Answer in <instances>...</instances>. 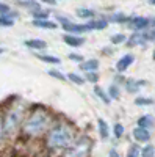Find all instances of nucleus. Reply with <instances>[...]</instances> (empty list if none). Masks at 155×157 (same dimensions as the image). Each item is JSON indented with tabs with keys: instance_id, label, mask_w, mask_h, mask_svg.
Here are the masks:
<instances>
[{
	"instance_id": "1",
	"label": "nucleus",
	"mask_w": 155,
	"mask_h": 157,
	"mask_svg": "<svg viewBox=\"0 0 155 157\" xmlns=\"http://www.w3.org/2000/svg\"><path fill=\"white\" fill-rule=\"evenodd\" d=\"M57 118L58 116L46 105H41V104L30 105L27 116H25L22 127H20L19 140L41 141L42 137L47 134V130L50 129V126L55 123Z\"/></svg>"
},
{
	"instance_id": "2",
	"label": "nucleus",
	"mask_w": 155,
	"mask_h": 157,
	"mask_svg": "<svg viewBox=\"0 0 155 157\" xmlns=\"http://www.w3.org/2000/svg\"><path fill=\"white\" fill-rule=\"evenodd\" d=\"M80 132L74 123L64 120V118H57L55 123L50 126L47 134L41 140L42 149L47 154L60 157L63 151H66L72 145V141L77 138Z\"/></svg>"
},
{
	"instance_id": "3",
	"label": "nucleus",
	"mask_w": 155,
	"mask_h": 157,
	"mask_svg": "<svg viewBox=\"0 0 155 157\" xmlns=\"http://www.w3.org/2000/svg\"><path fill=\"white\" fill-rule=\"evenodd\" d=\"M2 107V116H3V127H5V135L8 143H14L16 140H19L20 135V127L22 123L27 116V112L30 109V104L19 98L14 96L8 99Z\"/></svg>"
},
{
	"instance_id": "4",
	"label": "nucleus",
	"mask_w": 155,
	"mask_h": 157,
	"mask_svg": "<svg viewBox=\"0 0 155 157\" xmlns=\"http://www.w3.org/2000/svg\"><path fill=\"white\" fill-rule=\"evenodd\" d=\"M93 146L94 143L91 137L86 134H79L72 145L66 151H63L60 157H91Z\"/></svg>"
},
{
	"instance_id": "5",
	"label": "nucleus",
	"mask_w": 155,
	"mask_h": 157,
	"mask_svg": "<svg viewBox=\"0 0 155 157\" xmlns=\"http://www.w3.org/2000/svg\"><path fill=\"white\" fill-rule=\"evenodd\" d=\"M127 27L132 32H146L152 27V19L146 16H130V21L127 22Z\"/></svg>"
},
{
	"instance_id": "6",
	"label": "nucleus",
	"mask_w": 155,
	"mask_h": 157,
	"mask_svg": "<svg viewBox=\"0 0 155 157\" xmlns=\"http://www.w3.org/2000/svg\"><path fill=\"white\" fill-rule=\"evenodd\" d=\"M61 29H63L64 33H71V35H83V33L89 32L86 22H74L72 19L68 24L61 25Z\"/></svg>"
},
{
	"instance_id": "7",
	"label": "nucleus",
	"mask_w": 155,
	"mask_h": 157,
	"mask_svg": "<svg viewBox=\"0 0 155 157\" xmlns=\"http://www.w3.org/2000/svg\"><path fill=\"white\" fill-rule=\"evenodd\" d=\"M132 137H133V141L138 143V145H147L150 143V138H152V134L149 129H143V127H133L132 130Z\"/></svg>"
},
{
	"instance_id": "8",
	"label": "nucleus",
	"mask_w": 155,
	"mask_h": 157,
	"mask_svg": "<svg viewBox=\"0 0 155 157\" xmlns=\"http://www.w3.org/2000/svg\"><path fill=\"white\" fill-rule=\"evenodd\" d=\"M24 46L27 47L28 50L35 52V54H41V52H44L47 49V43L44 41V39H41V38H28V39H25Z\"/></svg>"
},
{
	"instance_id": "9",
	"label": "nucleus",
	"mask_w": 155,
	"mask_h": 157,
	"mask_svg": "<svg viewBox=\"0 0 155 157\" xmlns=\"http://www.w3.org/2000/svg\"><path fill=\"white\" fill-rule=\"evenodd\" d=\"M63 43L66 44L68 47H74V49H79L86 43V38L82 35H71V33H64L63 35Z\"/></svg>"
},
{
	"instance_id": "10",
	"label": "nucleus",
	"mask_w": 155,
	"mask_h": 157,
	"mask_svg": "<svg viewBox=\"0 0 155 157\" xmlns=\"http://www.w3.org/2000/svg\"><path fill=\"white\" fill-rule=\"evenodd\" d=\"M125 44L128 47H144L147 44V39L144 36V32H132V35H128Z\"/></svg>"
},
{
	"instance_id": "11",
	"label": "nucleus",
	"mask_w": 155,
	"mask_h": 157,
	"mask_svg": "<svg viewBox=\"0 0 155 157\" xmlns=\"http://www.w3.org/2000/svg\"><path fill=\"white\" fill-rule=\"evenodd\" d=\"M147 85V82L146 80H139V78H125V82H124V90L127 91L128 94H136L138 91L143 88V86H146Z\"/></svg>"
},
{
	"instance_id": "12",
	"label": "nucleus",
	"mask_w": 155,
	"mask_h": 157,
	"mask_svg": "<svg viewBox=\"0 0 155 157\" xmlns=\"http://www.w3.org/2000/svg\"><path fill=\"white\" fill-rule=\"evenodd\" d=\"M86 25H88L89 32H100V30H105L110 25V22L105 16H97L91 21H86Z\"/></svg>"
},
{
	"instance_id": "13",
	"label": "nucleus",
	"mask_w": 155,
	"mask_h": 157,
	"mask_svg": "<svg viewBox=\"0 0 155 157\" xmlns=\"http://www.w3.org/2000/svg\"><path fill=\"white\" fill-rule=\"evenodd\" d=\"M135 60H136V58H135L133 54H124L118 61H116V72L124 74V72H125V71L135 63Z\"/></svg>"
},
{
	"instance_id": "14",
	"label": "nucleus",
	"mask_w": 155,
	"mask_h": 157,
	"mask_svg": "<svg viewBox=\"0 0 155 157\" xmlns=\"http://www.w3.org/2000/svg\"><path fill=\"white\" fill-rule=\"evenodd\" d=\"M31 25L41 30H57L60 27L55 19H31Z\"/></svg>"
},
{
	"instance_id": "15",
	"label": "nucleus",
	"mask_w": 155,
	"mask_h": 157,
	"mask_svg": "<svg viewBox=\"0 0 155 157\" xmlns=\"http://www.w3.org/2000/svg\"><path fill=\"white\" fill-rule=\"evenodd\" d=\"M17 17H19V13L16 10H11L9 13H6V14H0V27H2V29L14 27Z\"/></svg>"
},
{
	"instance_id": "16",
	"label": "nucleus",
	"mask_w": 155,
	"mask_h": 157,
	"mask_svg": "<svg viewBox=\"0 0 155 157\" xmlns=\"http://www.w3.org/2000/svg\"><path fill=\"white\" fill-rule=\"evenodd\" d=\"M100 68V61L97 58H85V61H82L79 64V69L82 72H93V71H99Z\"/></svg>"
},
{
	"instance_id": "17",
	"label": "nucleus",
	"mask_w": 155,
	"mask_h": 157,
	"mask_svg": "<svg viewBox=\"0 0 155 157\" xmlns=\"http://www.w3.org/2000/svg\"><path fill=\"white\" fill-rule=\"evenodd\" d=\"M97 135L102 141H107L110 138V124L103 120V118H97Z\"/></svg>"
},
{
	"instance_id": "18",
	"label": "nucleus",
	"mask_w": 155,
	"mask_h": 157,
	"mask_svg": "<svg viewBox=\"0 0 155 157\" xmlns=\"http://www.w3.org/2000/svg\"><path fill=\"white\" fill-rule=\"evenodd\" d=\"M75 16L79 17V19H82V21H91V19H94V17H97V14H96V11L93 10V8H86V6H80V8H77L75 10Z\"/></svg>"
},
{
	"instance_id": "19",
	"label": "nucleus",
	"mask_w": 155,
	"mask_h": 157,
	"mask_svg": "<svg viewBox=\"0 0 155 157\" xmlns=\"http://www.w3.org/2000/svg\"><path fill=\"white\" fill-rule=\"evenodd\" d=\"M107 19H108L110 24H119V25L125 24L127 25V22L130 21V16H127L122 11H114V13H111V14L107 16Z\"/></svg>"
},
{
	"instance_id": "20",
	"label": "nucleus",
	"mask_w": 155,
	"mask_h": 157,
	"mask_svg": "<svg viewBox=\"0 0 155 157\" xmlns=\"http://www.w3.org/2000/svg\"><path fill=\"white\" fill-rule=\"evenodd\" d=\"M93 93H94V96H96L102 104H105V105H110V104H111V99H110V96H108V93H107V90L102 88L100 85H94V86H93Z\"/></svg>"
},
{
	"instance_id": "21",
	"label": "nucleus",
	"mask_w": 155,
	"mask_h": 157,
	"mask_svg": "<svg viewBox=\"0 0 155 157\" xmlns=\"http://www.w3.org/2000/svg\"><path fill=\"white\" fill-rule=\"evenodd\" d=\"M136 126L138 127H143V129H152L155 126V118L149 113H144V115H141L138 120H136Z\"/></svg>"
},
{
	"instance_id": "22",
	"label": "nucleus",
	"mask_w": 155,
	"mask_h": 157,
	"mask_svg": "<svg viewBox=\"0 0 155 157\" xmlns=\"http://www.w3.org/2000/svg\"><path fill=\"white\" fill-rule=\"evenodd\" d=\"M38 60H41L42 63H47V64H52V66H60L61 64V58L57 57V55H52V54H44V52H41V54H36Z\"/></svg>"
},
{
	"instance_id": "23",
	"label": "nucleus",
	"mask_w": 155,
	"mask_h": 157,
	"mask_svg": "<svg viewBox=\"0 0 155 157\" xmlns=\"http://www.w3.org/2000/svg\"><path fill=\"white\" fill-rule=\"evenodd\" d=\"M16 5L20 6V8H24V10H27L28 13L33 11V10L41 8L39 0H16Z\"/></svg>"
},
{
	"instance_id": "24",
	"label": "nucleus",
	"mask_w": 155,
	"mask_h": 157,
	"mask_svg": "<svg viewBox=\"0 0 155 157\" xmlns=\"http://www.w3.org/2000/svg\"><path fill=\"white\" fill-rule=\"evenodd\" d=\"M50 14H52V11L49 8H42V6L30 11V16L33 19H50Z\"/></svg>"
},
{
	"instance_id": "25",
	"label": "nucleus",
	"mask_w": 155,
	"mask_h": 157,
	"mask_svg": "<svg viewBox=\"0 0 155 157\" xmlns=\"http://www.w3.org/2000/svg\"><path fill=\"white\" fill-rule=\"evenodd\" d=\"M107 93H108L111 101H119L121 99V86L116 85L114 82H111L108 85V88H107Z\"/></svg>"
},
{
	"instance_id": "26",
	"label": "nucleus",
	"mask_w": 155,
	"mask_h": 157,
	"mask_svg": "<svg viewBox=\"0 0 155 157\" xmlns=\"http://www.w3.org/2000/svg\"><path fill=\"white\" fill-rule=\"evenodd\" d=\"M66 77L72 85H77V86L85 85V77L80 72H66Z\"/></svg>"
},
{
	"instance_id": "27",
	"label": "nucleus",
	"mask_w": 155,
	"mask_h": 157,
	"mask_svg": "<svg viewBox=\"0 0 155 157\" xmlns=\"http://www.w3.org/2000/svg\"><path fill=\"white\" fill-rule=\"evenodd\" d=\"M111 135L116 138V140H121L124 135H125V127L122 123H114L113 127H111Z\"/></svg>"
},
{
	"instance_id": "28",
	"label": "nucleus",
	"mask_w": 155,
	"mask_h": 157,
	"mask_svg": "<svg viewBox=\"0 0 155 157\" xmlns=\"http://www.w3.org/2000/svg\"><path fill=\"white\" fill-rule=\"evenodd\" d=\"M133 104L136 107H149V105H153L155 101H153V98H147V96H136Z\"/></svg>"
},
{
	"instance_id": "29",
	"label": "nucleus",
	"mask_w": 155,
	"mask_h": 157,
	"mask_svg": "<svg viewBox=\"0 0 155 157\" xmlns=\"http://www.w3.org/2000/svg\"><path fill=\"white\" fill-rule=\"evenodd\" d=\"M47 74L52 77V78H55V80H60V82H66L68 80V77H66V72H63L57 68H50L47 71Z\"/></svg>"
},
{
	"instance_id": "30",
	"label": "nucleus",
	"mask_w": 155,
	"mask_h": 157,
	"mask_svg": "<svg viewBox=\"0 0 155 157\" xmlns=\"http://www.w3.org/2000/svg\"><path fill=\"white\" fill-rule=\"evenodd\" d=\"M127 38L128 36L125 33H114V35L110 36V43L113 46H121V44H125L127 43Z\"/></svg>"
},
{
	"instance_id": "31",
	"label": "nucleus",
	"mask_w": 155,
	"mask_h": 157,
	"mask_svg": "<svg viewBox=\"0 0 155 157\" xmlns=\"http://www.w3.org/2000/svg\"><path fill=\"white\" fill-rule=\"evenodd\" d=\"M8 145V140L5 135V127H3V116H2V107H0V151Z\"/></svg>"
},
{
	"instance_id": "32",
	"label": "nucleus",
	"mask_w": 155,
	"mask_h": 157,
	"mask_svg": "<svg viewBox=\"0 0 155 157\" xmlns=\"http://www.w3.org/2000/svg\"><path fill=\"white\" fill-rule=\"evenodd\" d=\"M139 157H155V146L147 143V145L141 146V155Z\"/></svg>"
},
{
	"instance_id": "33",
	"label": "nucleus",
	"mask_w": 155,
	"mask_h": 157,
	"mask_svg": "<svg viewBox=\"0 0 155 157\" xmlns=\"http://www.w3.org/2000/svg\"><path fill=\"white\" fill-rule=\"evenodd\" d=\"M85 82H88V83H91V85H97L99 83V78H100V75H99V72L97 71H93V72H85Z\"/></svg>"
},
{
	"instance_id": "34",
	"label": "nucleus",
	"mask_w": 155,
	"mask_h": 157,
	"mask_svg": "<svg viewBox=\"0 0 155 157\" xmlns=\"http://www.w3.org/2000/svg\"><path fill=\"white\" fill-rule=\"evenodd\" d=\"M139 155H141V146L138 145V143H132L127 149L125 157H139Z\"/></svg>"
},
{
	"instance_id": "35",
	"label": "nucleus",
	"mask_w": 155,
	"mask_h": 157,
	"mask_svg": "<svg viewBox=\"0 0 155 157\" xmlns=\"http://www.w3.org/2000/svg\"><path fill=\"white\" fill-rule=\"evenodd\" d=\"M68 58H69L71 61L77 63V64H80L82 61H85V57H83L82 54H79V52H69V54H68Z\"/></svg>"
},
{
	"instance_id": "36",
	"label": "nucleus",
	"mask_w": 155,
	"mask_h": 157,
	"mask_svg": "<svg viewBox=\"0 0 155 157\" xmlns=\"http://www.w3.org/2000/svg\"><path fill=\"white\" fill-rule=\"evenodd\" d=\"M144 36L147 39V43H155V27H150L144 32Z\"/></svg>"
},
{
	"instance_id": "37",
	"label": "nucleus",
	"mask_w": 155,
	"mask_h": 157,
	"mask_svg": "<svg viewBox=\"0 0 155 157\" xmlns=\"http://www.w3.org/2000/svg\"><path fill=\"white\" fill-rule=\"evenodd\" d=\"M113 82L116 83V85H124V82H125V77H124V74H121V72H116L114 74V78H113Z\"/></svg>"
},
{
	"instance_id": "38",
	"label": "nucleus",
	"mask_w": 155,
	"mask_h": 157,
	"mask_svg": "<svg viewBox=\"0 0 155 157\" xmlns=\"http://www.w3.org/2000/svg\"><path fill=\"white\" fill-rule=\"evenodd\" d=\"M13 8L8 5V3H5V2H0V14H6V13H9Z\"/></svg>"
},
{
	"instance_id": "39",
	"label": "nucleus",
	"mask_w": 155,
	"mask_h": 157,
	"mask_svg": "<svg viewBox=\"0 0 155 157\" xmlns=\"http://www.w3.org/2000/svg\"><path fill=\"white\" fill-rule=\"evenodd\" d=\"M39 3L46 5V6H55L58 2H57V0H39Z\"/></svg>"
},
{
	"instance_id": "40",
	"label": "nucleus",
	"mask_w": 155,
	"mask_h": 157,
	"mask_svg": "<svg viewBox=\"0 0 155 157\" xmlns=\"http://www.w3.org/2000/svg\"><path fill=\"white\" fill-rule=\"evenodd\" d=\"M108 157H121V154H119V151L116 149V148H110V151H108Z\"/></svg>"
},
{
	"instance_id": "41",
	"label": "nucleus",
	"mask_w": 155,
	"mask_h": 157,
	"mask_svg": "<svg viewBox=\"0 0 155 157\" xmlns=\"http://www.w3.org/2000/svg\"><path fill=\"white\" fill-rule=\"evenodd\" d=\"M113 52H114V49H113V47H107V49H102V54H103V55H111Z\"/></svg>"
},
{
	"instance_id": "42",
	"label": "nucleus",
	"mask_w": 155,
	"mask_h": 157,
	"mask_svg": "<svg viewBox=\"0 0 155 157\" xmlns=\"http://www.w3.org/2000/svg\"><path fill=\"white\" fill-rule=\"evenodd\" d=\"M147 3L152 5V6H155V0H147Z\"/></svg>"
},
{
	"instance_id": "43",
	"label": "nucleus",
	"mask_w": 155,
	"mask_h": 157,
	"mask_svg": "<svg viewBox=\"0 0 155 157\" xmlns=\"http://www.w3.org/2000/svg\"><path fill=\"white\" fill-rule=\"evenodd\" d=\"M5 54V47H0V55H3Z\"/></svg>"
},
{
	"instance_id": "44",
	"label": "nucleus",
	"mask_w": 155,
	"mask_h": 157,
	"mask_svg": "<svg viewBox=\"0 0 155 157\" xmlns=\"http://www.w3.org/2000/svg\"><path fill=\"white\" fill-rule=\"evenodd\" d=\"M152 60H153V61H155V49H153V50H152Z\"/></svg>"
},
{
	"instance_id": "45",
	"label": "nucleus",
	"mask_w": 155,
	"mask_h": 157,
	"mask_svg": "<svg viewBox=\"0 0 155 157\" xmlns=\"http://www.w3.org/2000/svg\"><path fill=\"white\" fill-rule=\"evenodd\" d=\"M152 27H155V17L152 19Z\"/></svg>"
},
{
	"instance_id": "46",
	"label": "nucleus",
	"mask_w": 155,
	"mask_h": 157,
	"mask_svg": "<svg viewBox=\"0 0 155 157\" xmlns=\"http://www.w3.org/2000/svg\"><path fill=\"white\" fill-rule=\"evenodd\" d=\"M0 2H3V0H0Z\"/></svg>"
},
{
	"instance_id": "47",
	"label": "nucleus",
	"mask_w": 155,
	"mask_h": 157,
	"mask_svg": "<svg viewBox=\"0 0 155 157\" xmlns=\"http://www.w3.org/2000/svg\"><path fill=\"white\" fill-rule=\"evenodd\" d=\"M57 2H58V0H57Z\"/></svg>"
}]
</instances>
